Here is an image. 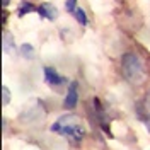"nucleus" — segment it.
Returning a JSON list of instances; mask_svg holds the SVG:
<instances>
[{
  "label": "nucleus",
  "mask_w": 150,
  "mask_h": 150,
  "mask_svg": "<svg viewBox=\"0 0 150 150\" xmlns=\"http://www.w3.org/2000/svg\"><path fill=\"white\" fill-rule=\"evenodd\" d=\"M121 72L123 77L130 82L131 85H140L147 79V68L143 65L142 58L137 53H125L121 58Z\"/></svg>",
  "instance_id": "obj_1"
},
{
  "label": "nucleus",
  "mask_w": 150,
  "mask_h": 150,
  "mask_svg": "<svg viewBox=\"0 0 150 150\" xmlns=\"http://www.w3.org/2000/svg\"><path fill=\"white\" fill-rule=\"evenodd\" d=\"M51 131H55L58 135H63V137H70V138L75 140V142H80L85 135L82 121H80V118H79L77 114L60 116V118L51 125Z\"/></svg>",
  "instance_id": "obj_2"
},
{
  "label": "nucleus",
  "mask_w": 150,
  "mask_h": 150,
  "mask_svg": "<svg viewBox=\"0 0 150 150\" xmlns=\"http://www.w3.org/2000/svg\"><path fill=\"white\" fill-rule=\"evenodd\" d=\"M79 103V84L77 82H72L68 85V91H67L65 101H63V106L67 109H74Z\"/></svg>",
  "instance_id": "obj_3"
},
{
  "label": "nucleus",
  "mask_w": 150,
  "mask_h": 150,
  "mask_svg": "<svg viewBox=\"0 0 150 150\" xmlns=\"http://www.w3.org/2000/svg\"><path fill=\"white\" fill-rule=\"evenodd\" d=\"M45 80L50 85H62L65 84V77L60 75L53 67H45Z\"/></svg>",
  "instance_id": "obj_4"
},
{
  "label": "nucleus",
  "mask_w": 150,
  "mask_h": 150,
  "mask_svg": "<svg viewBox=\"0 0 150 150\" xmlns=\"http://www.w3.org/2000/svg\"><path fill=\"white\" fill-rule=\"evenodd\" d=\"M38 14L41 16V17L48 19V21H56L58 17V10L53 4H50V2H45V4H41L39 7H38Z\"/></svg>",
  "instance_id": "obj_5"
},
{
  "label": "nucleus",
  "mask_w": 150,
  "mask_h": 150,
  "mask_svg": "<svg viewBox=\"0 0 150 150\" xmlns=\"http://www.w3.org/2000/svg\"><path fill=\"white\" fill-rule=\"evenodd\" d=\"M34 10H38L36 5H33L29 0H24L21 5H19V10H17V16L19 17H22V16H26V14H29V12H34Z\"/></svg>",
  "instance_id": "obj_6"
},
{
  "label": "nucleus",
  "mask_w": 150,
  "mask_h": 150,
  "mask_svg": "<svg viewBox=\"0 0 150 150\" xmlns=\"http://www.w3.org/2000/svg\"><path fill=\"white\" fill-rule=\"evenodd\" d=\"M4 51L7 55L14 53V41H12V34L9 31H4Z\"/></svg>",
  "instance_id": "obj_7"
},
{
  "label": "nucleus",
  "mask_w": 150,
  "mask_h": 150,
  "mask_svg": "<svg viewBox=\"0 0 150 150\" xmlns=\"http://www.w3.org/2000/svg\"><path fill=\"white\" fill-rule=\"evenodd\" d=\"M21 53L24 58H28V60H34V55H36V51H34V48L31 46L29 43H24L22 46H21Z\"/></svg>",
  "instance_id": "obj_8"
},
{
  "label": "nucleus",
  "mask_w": 150,
  "mask_h": 150,
  "mask_svg": "<svg viewBox=\"0 0 150 150\" xmlns=\"http://www.w3.org/2000/svg\"><path fill=\"white\" fill-rule=\"evenodd\" d=\"M74 17L77 19V22H79L80 26H87V16H85L84 9H80V7H77V10L74 12Z\"/></svg>",
  "instance_id": "obj_9"
},
{
  "label": "nucleus",
  "mask_w": 150,
  "mask_h": 150,
  "mask_svg": "<svg viewBox=\"0 0 150 150\" xmlns=\"http://www.w3.org/2000/svg\"><path fill=\"white\" fill-rule=\"evenodd\" d=\"M75 5H77V0H67L65 2V10L67 12H75V10H77Z\"/></svg>",
  "instance_id": "obj_10"
},
{
  "label": "nucleus",
  "mask_w": 150,
  "mask_h": 150,
  "mask_svg": "<svg viewBox=\"0 0 150 150\" xmlns=\"http://www.w3.org/2000/svg\"><path fill=\"white\" fill-rule=\"evenodd\" d=\"M2 92H4V101H2V103H4V106H7V104H9V99H10V92L5 85L2 87Z\"/></svg>",
  "instance_id": "obj_11"
},
{
  "label": "nucleus",
  "mask_w": 150,
  "mask_h": 150,
  "mask_svg": "<svg viewBox=\"0 0 150 150\" xmlns=\"http://www.w3.org/2000/svg\"><path fill=\"white\" fill-rule=\"evenodd\" d=\"M145 106L150 108V91H149V94H147V97H145Z\"/></svg>",
  "instance_id": "obj_12"
},
{
  "label": "nucleus",
  "mask_w": 150,
  "mask_h": 150,
  "mask_svg": "<svg viewBox=\"0 0 150 150\" xmlns=\"http://www.w3.org/2000/svg\"><path fill=\"white\" fill-rule=\"evenodd\" d=\"M9 2H10V0H2V5H4V7H7V5H9Z\"/></svg>",
  "instance_id": "obj_13"
}]
</instances>
